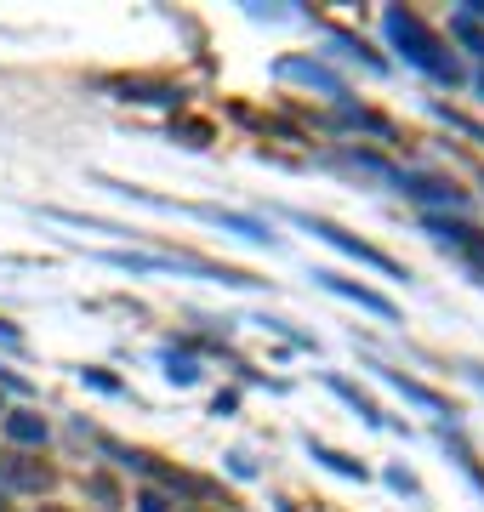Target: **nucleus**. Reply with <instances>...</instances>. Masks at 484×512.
<instances>
[{
  "label": "nucleus",
  "instance_id": "obj_1",
  "mask_svg": "<svg viewBox=\"0 0 484 512\" xmlns=\"http://www.w3.org/2000/svg\"><path fill=\"white\" fill-rule=\"evenodd\" d=\"M388 40L405 52V63H416L422 74H433V80H445V86H462V69H456V57L445 52V40L433 35L428 23L416 18V12H405V6H388Z\"/></svg>",
  "mask_w": 484,
  "mask_h": 512
},
{
  "label": "nucleus",
  "instance_id": "obj_2",
  "mask_svg": "<svg viewBox=\"0 0 484 512\" xmlns=\"http://www.w3.org/2000/svg\"><path fill=\"white\" fill-rule=\"evenodd\" d=\"M291 222H302L308 234H319L325 245H336L342 256H359L365 268H376V274H393V279H405V268L393 262L388 251H376V245H365V239H354L348 228H336V222H325V217H308V211H291Z\"/></svg>",
  "mask_w": 484,
  "mask_h": 512
},
{
  "label": "nucleus",
  "instance_id": "obj_3",
  "mask_svg": "<svg viewBox=\"0 0 484 512\" xmlns=\"http://www.w3.org/2000/svg\"><path fill=\"white\" fill-rule=\"evenodd\" d=\"M0 484H6V490H29V495L57 490V467H46V461H35V456H18V450H6V456H0Z\"/></svg>",
  "mask_w": 484,
  "mask_h": 512
},
{
  "label": "nucleus",
  "instance_id": "obj_4",
  "mask_svg": "<svg viewBox=\"0 0 484 512\" xmlns=\"http://www.w3.org/2000/svg\"><path fill=\"white\" fill-rule=\"evenodd\" d=\"M314 279L325 285V291H336V296H348V302H359V308H365V313H376V319H393V313H399V308H393V302H388L382 291H371V285H354V279L331 274V268H319Z\"/></svg>",
  "mask_w": 484,
  "mask_h": 512
},
{
  "label": "nucleus",
  "instance_id": "obj_5",
  "mask_svg": "<svg viewBox=\"0 0 484 512\" xmlns=\"http://www.w3.org/2000/svg\"><path fill=\"white\" fill-rule=\"evenodd\" d=\"M428 234L445 239V245H456V251L473 262V256H484V234L473 228V222H450V217H428Z\"/></svg>",
  "mask_w": 484,
  "mask_h": 512
},
{
  "label": "nucleus",
  "instance_id": "obj_6",
  "mask_svg": "<svg viewBox=\"0 0 484 512\" xmlns=\"http://www.w3.org/2000/svg\"><path fill=\"white\" fill-rule=\"evenodd\" d=\"M376 376H382V382L388 387H399V393H405L410 404H422V410H433V416H445L450 404H445V393H433V387H422V382H410L405 370H388V365H371Z\"/></svg>",
  "mask_w": 484,
  "mask_h": 512
},
{
  "label": "nucleus",
  "instance_id": "obj_7",
  "mask_svg": "<svg viewBox=\"0 0 484 512\" xmlns=\"http://www.w3.org/2000/svg\"><path fill=\"white\" fill-rule=\"evenodd\" d=\"M399 194H410V200H428V205H467V194L462 188H450V183H439V177H399Z\"/></svg>",
  "mask_w": 484,
  "mask_h": 512
},
{
  "label": "nucleus",
  "instance_id": "obj_8",
  "mask_svg": "<svg viewBox=\"0 0 484 512\" xmlns=\"http://www.w3.org/2000/svg\"><path fill=\"white\" fill-rule=\"evenodd\" d=\"M285 80H302V86H319L325 97H342V80H336L331 69H319V63H302V57H285L280 63Z\"/></svg>",
  "mask_w": 484,
  "mask_h": 512
},
{
  "label": "nucleus",
  "instance_id": "obj_9",
  "mask_svg": "<svg viewBox=\"0 0 484 512\" xmlns=\"http://www.w3.org/2000/svg\"><path fill=\"white\" fill-rule=\"evenodd\" d=\"M6 439L12 444H46L52 427H46V416H35V410H12V416H6Z\"/></svg>",
  "mask_w": 484,
  "mask_h": 512
},
{
  "label": "nucleus",
  "instance_id": "obj_10",
  "mask_svg": "<svg viewBox=\"0 0 484 512\" xmlns=\"http://www.w3.org/2000/svg\"><path fill=\"white\" fill-rule=\"evenodd\" d=\"M308 456L325 461V467H331V473H342V478H365V461L342 456V450H331V444H314V439H308Z\"/></svg>",
  "mask_w": 484,
  "mask_h": 512
},
{
  "label": "nucleus",
  "instance_id": "obj_11",
  "mask_svg": "<svg viewBox=\"0 0 484 512\" xmlns=\"http://www.w3.org/2000/svg\"><path fill=\"white\" fill-rule=\"evenodd\" d=\"M331 393H342V399L354 404L359 416L371 421V427H388V416H382V410H376V404H371V399H365V393H359V387H354V382H342V376H331Z\"/></svg>",
  "mask_w": 484,
  "mask_h": 512
},
{
  "label": "nucleus",
  "instance_id": "obj_12",
  "mask_svg": "<svg viewBox=\"0 0 484 512\" xmlns=\"http://www.w3.org/2000/svg\"><path fill=\"white\" fill-rule=\"evenodd\" d=\"M86 495H92L97 507H109V512H120V484H114L109 473H92V478H86Z\"/></svg>",
  "mask_w": 484,
  "mask_h": 512
},
{
  "label": "nucleus",
  "instance_id": "obj_13",
  "mask_svg": "<svg viewBox=\"0 0 484 512\" xmlns=\"http://www.w3.org/2000/svg\"><path fill=\"white\" fill-rule=\"evenodd\" d=\"M166 382H177V387H194V382H200V365H194L188 353H166Z\"/></svg>",
  "mask_w": 484,
  "mask_h": 512
},
{
  "label": "nucleus",
  "instance_id": "obj_14",
  "mask_svg": "<svg viewBox=\"0 0 484 512\" xmlns=\"http://www.w3.org/2000/svg\"><path fill=\"white\" fill-rule=\"evenodd\" d=\"M126 103H183V92H171V86H120Z\"/></svg>",
  "mask_w": 484,
  "mask_h": 512
},
{
  "label": "nucleus",
  "instance_id": "obj_15",
  "mask_svg": "<svg viewBox=\"0 0 484 512\" xmlns=\"http://www.w3.org/2000/svg\"><path fill=\"white\" fill-rule=\"evenodd\" d=\"M450 29H456V40H462V46H467V52H473V57H484V29H479V23L456 18V23H450Z\"/></svg>",
  "mask_w": 484,
  "mask_h": 512
},
{
  "label": "nucleus",
  "instance_id": "obj_16",
  "mask_svg": "<svg viewBox=\"0 0 484 512\" xmlns=\"http://www.w3.org/2000/svg\"><path fill=\"white\" fill-rule=\"evenodd\" d=\"M171 131H177L188 148H205V143H211V126H200V120H183V126H171Z\"/></svg>",
  "mask_w": 484,
  "mask_h": 512
},
{
  "label": "nucleus",
  "instance_id": "obj_17",
  "mask_svg": "<svg viewBox=\"0 0 484 512\" xmlns=\"http://www.w3.org/2000/svg\"><path fill=\"white\" fill-rule=\"evenodd\" d=\"M80 376H86V382H92L97 393H120V382H114L109 370H80Z\"/></svg>",
  "mask_w": 484,
  "mask_h": 512
},
{
  "label": "nucleus",
  "instance_id": "obj_18",
  "mask_svg": "<svg viewBox=\"0 0 484 512\" xmlns=\"http://www.w3.org/2000/svg\"><path fill=\"white\" fill-rule=\"evenodd\" d=\"M137 512H171V507H166V495L143 490V495H137Z\"/></svg>",
  "mask_w": 484,
  "mask_h": 512
},
{
  "label": "nucleus",
  "instance_id": "obj_19",
  "mask_svg": "<svg viewBox=\"0 0 484 512\" xmlns=\"http://www.w3.org/2000/svg\"><path fill=\"white\" fill-rule=\"evenodd\" d=\"M0 342H6V348H18V342H23L18 325H6V319H0Z\"/></svg>",
  "mask_w": 484,
  "mask_h": 512
},
{
  "label": "nucleus",
  "instance_id": "obj_20",
  "mask_svg": "<svg viewBox=\"0 0 484 512\" xmlns=\"http://www.w3.org/2000/svg\"><path fill=\"white\" fill-rule=\"evenodd\" d=\"M467 23H484V0H467V12H462Z\"/></svg>",
  "mask_w": 484,
  "mask_h": 512
},
{
  "label": "nucleus",
  "instance_id": "obj_21",
  "mask_svg": "<svg viewBox=\"0 0 484 512\" xmlns=\"http://www.w3.org/2000/svg\"><path fill=\"white\" fill-rule=\"evenodd\" d=\"M0 387H23V382H18V376H6V370H0Z\"/></svg>",
  "mask_w": 484,
  "mask_h": 512
},
{
  "label": "nucleus",
  "instance_id": "obj_22",
  "mask_svg": "<svg viewBox=\"0 0 484 512\" xmlns=\"http://www.w3.org/2000/svg\"><path fill=\"white\" fill-rule=\"evenodd\" d=\"M6 501H12V490H6V484H0V512H6Z\"/></svg>",
  "mask_w": 484,
  "mask_h": 512
},
{
  "label": "nucleus",
  "instance_id": "obj_23",
  "mask_svg": "<svg viewBox=\"0 0 484 512\" xmlns=\"http://www.w3.org/2000/svg\"><path fill=\"white\" fill-rule=\"evenodd\" d=\"M40 512H63V507H40Z\"/></svg>",
  "mask_w": 484,
  "mask_h": 512
},
{
  "label": "nucleus",
  "instance_id": "obj_24",
  "mask_svg": "<svg viewBox=\"0 0 484 512\" xmlns=\"http://www.w3.org/2000/svg\"><path fill=\"white\" fill-rule=\"evenodd\" d=\"M479 382H484V376H479Z\"/></svg>",
  "mask_w": 484,
  "mask_h": 512
}]
</instances>
